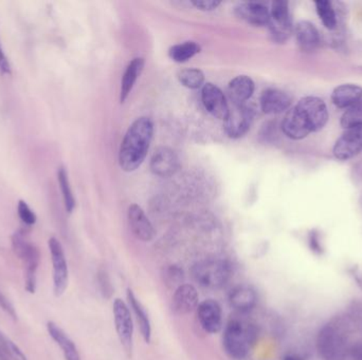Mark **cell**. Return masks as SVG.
<instances>
[{"mask_svg":"<svg viewBox=\"0 0 362 360\" xmlns=\"http://www.w3.org/2000/svg\"><path fill=\"white\" fill-rule=\"evenodd\" d=\"M153 133L154 125L149 117H140L132 124L120 148L119 163L124 171L131 173L143 163Z\"/></svg>","mask_w":362,"mask_h":360,"instance_id":"obj_1","label":"cell"},{"mask_svg":"<svg viewBox=\"0 0 362 360\" xmlns=\"http://www.w3.org/2000/svg\"><path fill=\"white\" fill-rule=\"evenodd\" d=\"M47 331L52 339L61 348L65 360H82L77 345L59 325L49 321L47 323Z\"/></svg>","mask_w":362,"mask_h":360,"instance_id":"obj_23","label":"cell"},{"mask_svg":"<svg viewBox=\"0 0 362 360\" xmlns=\"http://www.w3.org/2000/svg\"><path fill=\"white\" fill-rule=\"evenodd\" d=\"M17 213L18 217L21 218V221L26 225L31 226L36 223L37 218H36L35 214H34V211H32L25 201H21H21L18 202Z\"/></svg>","mask_w":362,"mask_h":360,"instance_id":"obj_34","label":"cell"},{"mask_svg":"<svg viewBox=\"0 0 362 360\" xmlns=\"http://www.w3.org/2000/svg\"><path fill=\"white\" fill-rule=\"evenodd\" d=\"M57 180H59L60 188H61L62 195H63L64 203H65L66 211L72 213L75 207V200L70 187L68 173L65 168L61 167L57 171Z\"/></svg>","mask_w":362,"mask_h":360,"instance_id":"obj_30","label":"cell"},{"mask_svg":"<svg viewBox=\"0 0 362 360\" xmlns=\"http://www.w3.org/2000/svg\"><path fill=\"white\" fill-rule=\"evenodd\" d=\"M129 222L134 235L143 242L152 241L155 237V229L142 208L132 204L129 208Z\"/></svg>","mask_w":362,"mask_h":360,"instance_id":"obj_15","label":"cell"},{"mask_svg":"<svg viewBox=\"0 0 362 360\" xmlns=\"http://www.w3.org/2000/svg\"><path fill=\"white\" fill-rule=\"evenodd\" d=\"M183 278H185L183 271L177 265H170L163 273L165 284L171 287H176V289L179 287L180 285H183Z\"/></svg>","mask_w":362,"mask_h":360,"instance_id":"obj_33","label":"cell"},{"mask_svg":"<svg viewBox=\"0 0 362 360\" xmlns=\"http://www.w3.org/2000/svg\"><path fill=\"white\" fill-rule=\"evenodd\" d=\"M48 246H49L52 267H53L54 295L60 297L65 293L68 287L69 272H68L67 260H66L63 246L57 238H50Z\"/></svg>","mask_w":362,"mask_h":360,"instance_id":"obj_9","label":"cell"},{"mask_svg":"<svg viewBox=\"0 0 362 360\" xmlns=\"http://www.w3.org/2000/svg\"><path fill=\"white\" fill-rule=\"evenodd\" d=\"M284 360H304L303 358L300 357L299 355H295V354H289V355L285 356Z\"/></svg>","mask_w":362,"mask_h":360,"instance_id":"obj_41","label":"cell"},{"mask_svg":"<svg viewBox=\"0 0 362 360\" xmlns=\"http://www.w3.org/2000/svg\"><path fill=\"white\" fill-rule=\"evenodd\" d=\"M340 124L345 129L362 126V100L343 113Z\"/></svg>","mask_w":362,"mask_h":360,"instance_id":"obj_32","label":"cell"},{"mask_svg":"<svg viewBox=\"0 0 362 360\" xmlns=\"http://www.w3.org/2000/svg\"><path fill=\"white\" fill-rule=\"evenodd\" d=\"M12 247L14 253L23 262L25 267V287L28 293L36 291V273L39 269L41 254L39 249L26 238L23 231H16L12 236Z\"/></svg>","mask_w":362,"mask_h":360,"instance_id":"obj_3","label":"cell"},{"mask_svg":"<svg viewBox=\"0 0 362 360\" xmlns=\"http://www.w3.org/2000/svg\"><path fill=\"white\" fill-rule=\"evenodd\" d=\"M198 321L208 333L215 334L221 331L223 325V314L219 302L207 299L197 307Z\"/></svg>","mask_w":362,"mask_h":360,"instance_id":"obj_12","label":"cell"},{"mask_svg":"<svg viewBox=\"0 0 362 360\" xmlns=\"http://www.w3.org/2000/svg\"><path fill=\"white\" fill-rule=\"evenodd\" d=\"M143 67L144 59H141V57H137V59H134L126 68L123 77H122L121 94H120L121 103H124L126 99L129 97V93L133 90L134 85H135L138 77H140V74H141L142 70H143Z\"/></svg>","mask_w":362,"mask_h":360,"instance_id":"obj_26","label":"cell"},{"mask_svg":"<svg viewBox=\"0 0 362 360\" xmlns=\"http://www.w3.org/2000/svg\"><path fill=\"white\" fill-rule=\"evenodd\" d=\"M311 132L323 129L329 122V110L323 100L317 97H305L295 106Z\"/></svg>","mask_w":362,"mask_h":360,"instance_id":"obj_6","label":"cell"},{"mask_svg":"<svg viewBox=\"0 0 362 360\" xmlns=\"http://www.w3.org/2000/svg\"><path fill=\"white\" fill-rule=\"evenodd\" d=\"M192 277L206 289H219L231 276V267L225 260L207 259L194 264Z\"/></svg>","mask_w":362,"mask_h":360,"instance_id":"obj_4","label":"cell"},{"mask_svg":"<svg viewBox=\"0 0 362 360\" xmlns=\"http://www.w3.org/2000/svg\"><path fill=\"white\" fill-rule=\"evenodd\" d=\"M0 309L3 310L7 315L13 320H17V313L11 301L6 297L5 294L0 291Z\"/></svg>","mask_w":362,"mask_h":360,"instance_id":"obj_36","label":"cell"},{"mask_svg":"<svg viewBox=\"0 0 362 360\" xmlns=\"http://www.w3.org/2000/svg\"><path fill=\"white\" fill-rule=\"evenodd\" d=\"M179 169V160L173 150L158 147L151 159V170L158 177L168 178L175 175Z\"/></svg>","mask_w":362,"mask_h":360,"instance_id":"obj_13","label":"cell"},{"mask_svg":"<svg viewBox=\"0 0 362 360\" xmlns=\"http://www.w3.org/2000/svg\"><path fill=\"white\" fill-rule=\"evenodd\" d=\"M229 302L234 310L246 313L251 311L257 305V293L249 285H239L230 294Z\"/></svg>","mask_w":362,"mask_h":360,"instance_id":"obj_22","label":"cell"},{"mask_svg":"<svg viewBox=\"0 0 362 360\" xmlns=\"http://www.w3.org/2000/svg\"><path fill=\"white\" fill-rule=\"evenodd\" d=\"M349 343L341 331L334 325H324L317 337V350L323 360H347Z\"/></svg>","mask_w":362,"mask_h":360,"instance_id":"obj_5","label":"cell"},{"mask_svg":"<svg viewBox=\"0 0 362 360\" xmlns=\"http://www.w3.org/2000/svg\"><path fill=\"white\" fill-rule=\"evenodd\" d=\"M201 99L206 109L211 113L216 119H227L229 113V105L226 101L223 91L217 86L208 83L203 86L201 91Z\"/></svg>","mask_w":362,"mask_h":360,"instance_id":"obj_14","label":"cell"},{"mask_svg":"<svg viewBox=\"0 0 362 360\" xmlns=\"http://www.w3.org/2000/svg\"><path fill=\"white\" fill-rule=\"evenodd\" d=\"M114 320L118 337L126 353L132 355L134 345V322L131 309L122 299L114 301Z\"/></svg>","mask_w":362,"mask_h":360,"instance_id":"obj_7","label":"cell"},{"mask_svg":"<svg viewBox=\"0 0 362 360\" xmlns=\"http://www.w3.org/2000/svg\"><path fill=\"white\" fill-rule=\"evenodd\" d=\"M0 360H28L27 356L9 337L0 331Z\"/></svg>","mask_w":362,"mask_h":360,"instance_id":"obj_29","label":"cell"},{"mask_svg":"<svg viewBox=\"0 0 362 360\" xmlns=\"http://www.w3.org/2000/svg\"><path fill=\"white\" fill-rule=\"evenodd\" d=\"M255 339V328L241 320H231L224 332V349L232 359L242 360L248 355Z\"/></svg>","mask_w":362,"mask_h":360,"instance_id":"obj_2","label":"cell"},{"mask_svg":"<svg viewBox=\"0 0 362 360\" xmlns=\"http://www.w3.org/2000/svg\"><path fill=\"white\" fill-rule=\"evenodd\" d=\"M127 300H129V309L133 312L136 320H137L138 325H139L140 333H141L144 341L147 343H151V321H150L147 312H145L143 305H141V302L138 300V298L136 297L135 294L133 293L132 290L127 291Z\"/></svg>","mask_w":362,"mask_h":360,"instance_id":"obj_25","label":"cell"},{"mask_svg":"<svg viewBox=\"0 0 362 360\" xmlns=\"http://www.w3.org/2000/svg\"><path fill=\"white\" fill-rule=\"evenodd\" d=\"M268 26L273 41L280 44L287 41L293 31V21L287 1L278 0L273 3Z\"/></svg>","mask_w":362,"mask_h":360,"instance_id":"obj_8","label":"cell"},{"mask_svg":"<svg viewBox=\"0 0 362 360\" xmlns=\"http://www.w3.org/2000/svg\"><path fill=\"white\" fill-rule=\"evenodd\" d=\"M362 151V126L345 129V133L337 140L333 153L336 159L347 161Z\"/></svg>","mask_w":362,"mask_h":360,"instance_id":"obj_10","label":"cell"},{"mask_svg":"<svg viewBox=\"0 0 362 360\" xmlns=\"http://www.w3.org/2000/svg\"><path fill=\"white\" fill-rule=\"evenodd\" d=\"M253 120V112L245 105L229 107V113L225 120L226 133L232 139H239L247 133Z\"/></svg>","mask_w":362,"mask_h":360,"instance_id":"obj_11","label":"cell"},{"mask_svg":"<svg viewBox=\"0 0 362 360\" xmlns=\"http://www.w3.org/2000/svg\"><path fill=\"white\" fill-rule=\"evenodd\" d=\"M178 79L185 87L198 89L205 82V75L199 69H187L179 72Z\"/></svg>","mask_w":362,"mask_h":360,"instance_id":"obj_31","label":"cell"},{"mask_svg":"<svg viewBox=\"0 0 362 360\" xmlns=\"http://www.w3.org/2000/svg\"><path fill=\"white\" fill-rule=\"evenodd\" d=\"M291 99L286 92L279 89H267L261 97V108L266 115H279L289 109Z\"/></svg>","mask_w":362,"mask_h":360,"instance_id":"obj_16","label":"cell"},{"mask_svg":"<svg viewBox=\"0 0 362 360\" xmlns=\"http://www.w3.org/2000/svg\"><path fill=\"white\" fill-rule=\"evenodd\" d=\"M98 281H99L100 290H101V293L103 294L104 297H109L113 293V289H111V283H109L107 274L105 272H99Z\"/></svg>","mask_w":362,"mask_h":360,"instance_id":"obj_37","label":"cell"},{"mask_svg":"<svg viewBox=\"0 0 362 360\" xmlns=\"http://www.w3.org/2000/svg\"><path fill=\"white\" fill-rule=\"evenodd\" d=\"M350 357L352 360H362V343H356L350 349Z\"/></svg>","mask_w":362,"mask_h":360,"instance_id":"obj_40","label":"cell"},{"mask_svg":"<svg viewBox=\"0 0 362 360\" xmlns=\"http://www.w3.org/2000/svg\"><path fill=\"white\" fill-rule=\"evenodd\" d=\"M255 92V83L246 75H239L232 79L228 86L230 99L235 105H244Z\"/></svg>","mask_w":362,"mask_h":360,"instance_id":"obj_24","label":"cell"},{"mask_svg":"<svg viewBox=\"0 0 362 360\" xmlns=\"http://www.w3.org/2000/svg\"><path fill=\"white\" fill-rule=\"evenodd\" d=\"M201 52V47L194 41H185L179 45L173 46L170 49V57L176 63H185L193 56Z\"/></svg>","mask_w":362,"mask_h":360,"instance_id":"obj_27","label":"cell"},{"mask_svg":"<svg viewBox=\"0 0 362 360\" xmlns=\"http://www.w3.org/2000/svg\"><path fill=\"white\" fill-rule=\"evenodd\" d=\"M309 249L316 255L320 256L323 253V246H322L320 234L317 231H311L309 237Z\"/></svg>","mask_w":362,"mask_h":360,"instance_id":"obj_35","label":"cell"},{"mask_svg":"<svg viewBox=\"0 0 362 360\" xmlns=\"http://www.w3.org/2000/svg\"><path fill=\"white\" fill-rule=\"evenodd\" d=\"M0 71L3 72V74H8V75H10L12 72L11 65H10L9 59L3 52L1 44H0Z\"/></svg>","mask_w":362,"mask_h":360,"instance_id":"obj_39","label":"cell"},{"mask_svg":"<svg viewBox=\"0 0 362 360\" xmlns=\"http://www.w3.org/2000/svg\"><path fill=\"white\" fill-rule=\"evenodd\" d=\"M332 102L339 109H349L362 100V87L354 84L338 86L332 93Z\"/></svg>","mask_w":362,"mask_h":360,"instance_id":"obj_20","label":"cell"},{"mask_svg":"<svg viewBox=\"0 0 362 360\" xmlns=\"http://www.w3.org/2000/svg\"><path fill=\"white\" fill-rule=\"evenodd\" d=\"M282 130L286 137L291 140L305 139L309 133H311L309 126L306 125L303 117H301L295 107L288 110L282 122Z\"/></svg>","mask_w":362,"mask_h":360,"instance_id":"obj_19","label":"cell"},{"mask_svg":"<svg viewBox=\"0 0 362 360\" xmlns=\"http://www.w3.org/2000/svg\"><path fill=\"white\" fill-rule=\"evenodd\" d=\"M198 296L197 290L192 284H183L176 289L173 296V309L176 313L188 314L197 309Z\"/></svg>","mask_w":362,"mask_h":360,"instance_id":"obj_17","label":"cell"},{"mask_svg":"<svg viewBox=\"0 0 362 360\" xmlns=\"http://www.w3.org/2000/svg\"><path fill=\"white\" fill-rule=\"evenodd\" d=\"M192 3L201 11H212L221 5V1H217V0H194Z\"/></svg>","mask_w":362,"mask_h":360,"instance_id":"obj_38","label":"cell"},{"mask_svg":"<svg viewBox=\"0 0 362 360\" xmlns=\"http://www.w3.org/2000/svg\"><path fill=\"white\" fill-rule=\"evenodd\" d=\"M315 6L318 16L321 19L324 27L327 28V30L336 29V27H337V15H336L333 3L329 0H317V1H315Z\"/></svg>","mask_w":362,"mask_h":360,"instance_id":"obj_28","label":"cell"},{"mask_svg":"<svg viewBox=\"0 0 362 360\" xmlns=\"http://www.w3.org/2000/svg\"><path fill=\"white\" fill-rule=\"evenodd\" d=\"M237 15L243 21L255 26L268 25L270 12L259 3H245L237 8Z\"/></svg>","mask_w":362,"mask_h":360,"instance_id":"obj_21","label":"cell"},{"mask_svg":"<svg viewBox=\"0 0 362 360\" xmlns=\"http://www.w3.org/2000/svg\"><path fill=\"white\" fill-rule=\"evenodd\" d=\"M295 34L298 46L302 51L306 52V53L315 51L319 46V32L311 21H299L296 26Z\"/></svg>","mask_w":362,"mask_h":360,"instance_id":"obj_18","label":"cell"}]
</instances>
